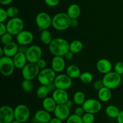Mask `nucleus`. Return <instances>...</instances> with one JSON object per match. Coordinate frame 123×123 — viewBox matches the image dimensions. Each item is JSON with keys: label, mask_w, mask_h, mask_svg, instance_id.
<instances>
[{"label": "nucleus", "mask_w": 123, "mask_h": 123, "mask_svg": "<svg viewBox=\"0 0 123 123\" xmlns=\"http://www.w3.org/2000/svg\"><path fill=\"white\" fill-rule=\"evenodd\" d=\"M73 103H74V102H72V100L68 99V100L66 102V103H65V104H66V105L68 107V108H71L73 106Z\"/></svg>", "instance_id": "nucleus-51"}, {"label": "nucleus", "mask_w": 123, "mask_h": 123, "mask_svg": "<svg viewBox=\"0 0 123 123\" xmlns=\"http://www.w3.org/2000/svg\"><path fill=\"white\" fill-rule=\"evenodd\" d=\"M85 113V111H84V108H83V107L82 106H79L76 108L75 109H74V114L77 115H79V116L82 117Z\"/></svg>", "instance_id": "nucleus-42"}, {"label": "nucleus", "mask_w": 123, "mask_h": 123, "mask_svg": "<svg viewBox=\"0 0 123 123\" xmlns=\"http://www.w3.org/2000/svg\"><path fill=\"white\" fill-rule=\"evenodd\" d=\"M19 44L17 42L12 41L10 43L3 46L4 52L5 56L13 58L19 52Z\"/></svg>", "instance_id": "nucleus-19"}, {"label": "nucleus", "mask_w": 123, "mask_h": 123, "mask_svg": "<svg viewBox=\"0 0 123 123\" xmlns=\"http://www.w3.org/2000/svg\"><path fill=\"white\" fill-rule=\"evenodd\" d=\"M62 120H61L60 119L56 117H54L50 119V120L48 123H62Z\"/></svg>", "instance_id": "nucleus-49"}, {"label": "nucleus", "mask_w": 123, "mask_h": 123, "mask_svg": "<svg viewBox=\"0 0 123 123\" xmlns=\"http://www.w3.org/2000/svg\"><path fill=\"white\" fill-rule=\"evenodd\" d=\"M25 55L29 62L36 63L40 59L42 58V49L38 45H31L28 48Z\"/></svg>", "instance_id": "nucleus-10"}, {"label": "nucleus", "mask_w": 123, "mask_h": 123, "mask_svg": "<svg viewBox=\"0 0 123 123\" xmlns=\"http://www.w3.org/2000/svg\"><path fill=\"white\" fill-rule=\"evenodd\" d=\"M7 14L9 18H14L17 17V16L19 14V9L18 7H14V6H11L7 8L6 10Z\"/></svg>", "instance_id": "nucleus-33"}, {"label": "nucleus", "mask_w": 123, "mask_h": 123, "mask_svg": "<svg viewBox=\"0 0 123 123\" xmlns=\"http://www.w3.org/2000/svg\"><path fill=\"white\" fill-rule=\"evenodd\" d=\"M11 123H20L19 122V121H17V120H14Z\"/></svg>", "instance_id": "nucleus-53"}, {"label": "nucleus", "mask_w": 123, "mask_h": 123, "mask_svg": "<svg viewBox=\"0 0 123 123\" xmlns=\"http://www.w3.org/2000/svg\"><path fill=\"white\" fill-rule=\"evenodd\" d=\"M114 71L118 74L122 76L123 74V62L118 61L114 66Z\"/></svg>", "instance_id": "nucleus-37"}, {"label": "nucleus", "mask_w": 123, "mask_h": 123, "mask_svg": "<svg viewBox=\"0 0 123 123\" xmlns=\"http://www.w3.org/2000/svg\"><path fill=\"white\" fill-rule=\"evenodd\" d=\"M66 67L64 58L61 56H54L51 61V68L56 73H61Z\"/></svg>", "instance_id": "nucleus-17"}, {"label": "nucleus", "mask_w": 123, "mask_h": 123, "mask_svg": "<svg viewBox=\"0 0 123 123\" xmlns=\"http://www.w3.org/2000/svg\"><path fill=\"white\" fill-rule=\"evenodd\" d=\"M66 74L70 77L72 79H76L79 78L81 74V71L78 66L74 64L69 65L66 70Z\"/></svg>", "instance_id": "nucleus-25"}, {"label": "nucleus", "mask_w": 123, "mask_h": 123, "mask_svg": "<svg viewBox=\"0 0 123 123\" xmlns=\"http://www.w3.org/2000/svg\"><path fill=\"white\" fill-rule=\"evenodd\" d=\"M28 48V47H27V46L19 45V52L25 54V53H26V50H27Z\"/></svg>", "instance_id": "nucleus-47"}, {"label": "nucleus", "mask_w": 123, "mask_h": 123, "mask_svg": "<svg viewBox=\"0 0 123 123\" xmlns=\"http://www.w3.org/2000/svg\"><path fill=\"white\" fill-rule=\"evenodd\" d=\"M103 86H104V84H103V80H96L93 83V84H92V87H93V88L95 90H97V91H98L101 88H102Z\"/></svg>", "instance_id": "nucleus-39"}, {"label": "nucleus", "mask_w": 123, "mask_h": 123, "mask_svg": "<svg viewBox=\"0 0 123 123\" xmlns=\"http://www.w3.org/2000/svg\"><path fill=\"white\" fill-rule=\"evenodd\" d=\"M16 40L19 45L28 46L33 42L34 35L31 31L23 30L17 35Z\"/></svg>", "instance_id": "nucleus-14"}, {"label": "nucleus", "mask_w": 123, "mask_h": 123, "mask_svg": "<svg viewBox=\"0 0 123 123\" xmlns=\"http://www.w3.org/2000/svg\"><path fill=\"white\" fill-rule=\"evenodd\" d=\"M49 93V91H48L47 86L46 85H42L37 89V91H36L37 97L40 99L43 100L48 97V95Z\"/></svg>", "instance_id": "nucleus-30"}, {"label": "nucleus", "mask_w": 123, "mask_h": 123, "mask_svg": "<svg viewBox=\"0 0 123 123\" xmlns=\"http://www.w3.org/2000/svg\"><path fill=\"white\" fill-rule=\"evenodd\" d=\"M56 76V72L52 68H45L40 71L37 79L41 85H48L54 82Z\"/></svg>", "instance_id": "nucleus-6"}, {"label": "nucleus", "mask_w": 123, "mask_h": 123, "mask_svg": "<svg viewBox=\"0 0 123 123\" xmlns=\"http://www.w3.org/2000/svg\"><path fill=\"white\" fill-rule=\"evenodd\" d=\"M74 103L78 106H82L86 100L85 94L82 91H76L73 95V97Z\"/></svg>", "instance_id": "nucleus-29"}, {"label": "nucleus", "mask_w": 123, "mask_h": 123, "mask_svg": "<svg viewBox=\"0 0 123 123\" xmlns=\"http://www.w3.org/2000/svg\"><path fill=\"white\" fill-rule=\"evenodd\" d=\"M121 111L114 105H109L105 109L106 115L111 118H117Z\"/></svg>", "instance_id": "nucleus-28"}, {"label": "nucleus", "mask_w": 123, "mask_h": 123, "mask_svg": "<svg viewBox=\"0 0 123 123\" xmlns=\"http://www.w3.org/2000/svg\"><path fill=\"white\" fill-rule=\"evenodd\" d=\"M70 20L71 19L67 13L61 12L52 18V26L57 31H65L70 26Z\"/></svg>", "instance_id": "nucleus-2"}, {"label": "nucleus", "mask_w": 123, "mask_h": 123, "mask_svg": "<svg viewBox=\"0 0 123 123\" xmlns=\"http://www.w3.org/2000/svg\"><path fill=\"white\" fill-rule=\"evenodd\" d=\"M73 52H72L71 51H68V52H67V53H66V54H65L64 55V58H65L66 59V60H72V59H73Z\"/></svg>", "instance_id": "nucleus-45"}, {"label": "nucleus", "mask_w": 123, "mask_h": 123, "mask_svg": "<svg viewBox=\"0 0 123 123\" xmlns=\"http://www.w3.org/2000/svg\"><path fill=\"white\" fill-rule=\"evenodd\" d=\"M21 86L22 90L26 92H32L34 89V84L32 80L24 79L21 84Z\"/></svg>", "instance_id": "nucleus-32"}, {"label": "nucleus", "mask_w": 123, "mask_h": 123, "mask_svg": "<svg viewBox=\"0 0 123 123\" xmlns=\"http://www.w3.org/2000/svg\"><path fill=\"white\" fill-rule=\"evenodd\" d=\"M66 123H84L82 117L76 115L75 114H72L66 120Z\"/></svg>", "instance_id": "nucleus-34"}, {"label": "nucleus", "mask_w": 123, "mask_h": 123, "mask_svg": "<svg viewBox=\"0 0 123 123\" xmlns=\"http://www.w3.org/2000/svg\"><path fill=\"white\" fill-rule=\"evenodd\" d=\"M122 79H123V74H122Z\"/></svg>", "instance_id": "nucleus-54"}, {"label": "nucleus", "mask_w": 123, "mask_h": 123, "mask_svg": "<svg viewBox=\"0 0 123 123\" xmlns=\"http://www.w3.org/2000/svg\"><path fill=\"white\" fill-rule=\"evenodd\" d=\"M42 106L44 110L49 112H53L57 106V103L55 102L52 97H47L43 100Z\"/></svg>", "instance_id": "nucleus-22"}, {"label": "nucleus", "mask_w": 123, "mask_h": 123, "mask_svg": "<svg viewBox=\"0 0 123 123\" xmlns=\"http://www.w3.org/2000/svg\"><path fill=\"white\" fill-rule=\"evenodd\" d=\"M52 40V36L49 30H44L41 31L40 40L43 44L49 46Z\"/></svg>", "instance_id": "nucleus-27"}, {"label": "nucleus", "mask_w": 123, "mask_h": 123, "mask_svg": "<svg viewBox=\"0 0 123 123\" xmlns=\"http://www.w3.org/2000/svg\"><path fill=\"white\" fill-rule=\"evenodd\" d=\"M46 4L50 7L57 6L60 2V0H44Z\"/></svg>", "instance_id": "nucleus-40"}, {"label": "nucleus", "mask_w": 123, "mask_h": 123, "mask_svg": "<svg viewBox=\"0 0 123 123\" xmlns=\"http://www.w3.org/2000/svg\"><path fill=\"white\" fill-rule=\"evenodd\" d=\"M117 120L118 123H123V110L120 111V114L118 116Z\"/></svg>", "instance_id": "nucleus-48"}, {"label": "nucleus", "mask_w": 123, "mask_h": 123, "mask_svg": "<svg viewBox=\"0 0 123 123\" xmlns=\"http://www.w3.org/2000/svg\"><path fill=\"white\" fill-rule=\"evenodd\" d=\"M14 120V109L8 105L0 108V123H11Z\"/></svg>", "instance_id": "nucleus-13"}, {"label": "nucleus", "mask_w": 123, "mask_h": 123, "mask_svg": "<svg viewBox=\"0 0 123 123\" xmlns=\"http://www.w3.org/2000/svg\"><path fill=\"white\" fill-rule=\"evenodd\" d=\"M56 88L67 90L72 85V79L67 74H60L57 75L54 80Z\"/></svg>", "instance_id": "nucleus-12"}, {"label": "nucleus", "mask_w": 123, "mask_h": 123, "mask_svg": "<svg viewBox=\"0 0 123 123\" xmlns=\"http://www.w3.org/2000/svg\"><path fill=\"white\" fill-rule=\"evenodd\" d=\"M46 86H47V88H48V91H49V92H53L56 89V87L54 82L51 83V84H49L48 85H46Z\"/></svg>", "instance_id": "nucleus-44"}, {"label": "nucleus", "mask_w": 123, "mask_h": 123, "mask_svg": "<svg viewBox=\"0 0 123 123\" xmlns=\"http://www.w3.org/2000/svg\"><path fill=\"white\" fill-rule=\"evenodd\" d=\"M12 58L15 67L18 69H22L27 64V58L24 53L18 52Z\"/></svg>", "instance_id": "nucleus-20"}, {"label": "nucleus", "mask_w": 123, "mask_h": 123, "mask_svg": "<svg viewBox=\"0 0 123 123\" xmlns=\"http://www.w3.org/2000/svg\"><path fill=\"white\" fill-rule=\"evenodd\" d=\"M70 108H68L66 104L57 105L54 113L55 117L60 119L62 121L67 120L70 115Z\"/></svg>", "instance_id": "nucleus-15"}, {"label": "nucleus", "mask_w": 123, "mask_h": 123, "mask_svg": "<svg viewBox=\"0 0 123 123\" xmlns=\"http://www.w3.org/2000/svg\"><path fill=\"white\" fill-rule=\"evenodd\" d=\"M81 10L80 7L76 4H72L68 7L67 13L71 19H78L80 15Z\"/></svg>", "instance_id": "nucleus-24"}, {"label": "nucleus", "mask_w": 123, "mask_h": 123, "mask_svg": "<svg viewBox=\"0 0 123 123\" xmlns=\"http://www.w3.org/2000/svg\"><path fill=\"white\" fill-rule=\"evenodd\" d=\"M49 52L54 56H64L69 51V43L62 38H53L49 45Z\"/></svg>", "instance_id": "nucleus-1"}, {"label": "nucleus", "mask_w": 123, "mask_h": 123, "mask_svg": "<svg viewBox=\"0 0 123 123\" xmlns=\"http://www.w3.org/2000/svg\"><path fill=\"white\" fill-rule=\"evenodd\" d=\"M13 0H0V4L3 6H8L13 2Z\"/></svg>", "instance_id": "nucleus-50"}, {"label": "nucleus", "mask_w": 123, "mask_h": 123, "mask_svg": "<svg viewBox=\"0 0 123 123\" xmlns=\"http://www.w3.org/2000/svg\"><path fill=\"white\" fill-rule=\"evenodd\" d=\"M52 18L46 12H40L36 16V24L41 31L48 30L52 26Z\"/></svg>", "instance_id": "nucleus-9"}, {"label": "nucleus", "mask_w": 123, "mask_h": 123, "mask_svg": "<svg viewBox=\"0 0 123 123\" xmlns=\"http://www.w3.org/2000/svg\"><path fill=\"white\" fill-rule=\"evenodd\" d=\"M7 32V29L6 24L4 23H0V36L4 34Z\"/></svg>", "instance_id": "nucleus-43"}, {"label": "nucleus", "mask_w": 123, "mask_h": 123, "mask_svg": "<svg viewBox=\"0 0 123 123\" xmlns=\"http://www.w3.org/2000/svg\"><path fill=\"white\" fill-rule=\"evenodd\" d=\"M40 71L39 67L36 63L28 62L22 69V76L24 79L32 80L37 78Z\"/></svg>", "instance_id": "nucleus-7"}, {"label": "nucleus", "mask_w": 123, "mask_h": 123, "mask_svg": "<svg viewBox=\"0 0 123 123\" xmlns=\"http://www.w3.org/2000/svg\"><path fill=\"white\" fill-rule=\"evenodd\" d=\"M96 68L100 73L105 74L111 72L112 66L109 60L102 58L100 59L96 63Z\"/></svg>", "instance_id": "nucleus-18"}, {"label": "nucleus", "mask_w": 123, "mask_h": 123, "mask_svg": "<svg viewBox=\"0 0 123 123\" xmlns=\"http://www.w3.org/2000/svg\"><path fill=\"white\" fill-rule=\"evenodd\" d=\"M5 56L4 55V50L2 47H1L0 48V58L2 57V56Z\"/></svg>", "instance_id": "nucleus-52"}, {"label": "nucleus", "mask_w": 123, "mask_h": 123, "mask_svg": "<svg viewBox=\"0 0 123 123\" xmlns=\"http://www.w3.org/2000/svg\"><path fill=\"white\" fill-rule=\"evenodd\" d=\"M93 75L90 72H85L81 73L79 77V79L82 83L85 84H88L91 83L93 80Z\"/></svg>", "instance_id": "nucleus-31"}, {"label": "nucleus", "mask_w": 123, "mask_h": 123, "mask_svg": "<svg viewBox=\"0 0 123 123\" xmlns=\"http://www.w3.org/2000/svg\"><path fill=\"white\" fill-rule=\"evenodd\" d=\"M36 64H37V66L39 67L40 69H44V68H46L47 62L44 59L41 58L36 62Z\"/></svg>", "instance_id": "nucleus-41"}, {"label": "nucleus", "mask_w": 123, "mask_h": 123, "mask_svg": "<svg viewBox=\"0 0 123 123\" xmlns=\"http://www.w3.org/2000/svg\"><path fill=\"white\" fill-rule=\"evenodd\" d=\"M50 113L44 109L38 110L35 113L34 119L39 123H48L52 118Z\"/></svg>", "instance_id": "nucleus-21"}, {"label": "nucleus", "mask_w": 123, "mask_h": 123, "mask_svg": "<svg viewBox=\"0 0 123 123\" xmlns=\"http://www.w3.org/2000/svg\"><path fill=\"white\" fill-rule=\"evenodd\" d=\"M112 97L111 90L103 86L98 91V98L100 102H108Z\"/></svg>", "instance_id": "nucleus-23"}, {"label": "nucleus", "mask_w": 123, "mask_h": 123, "mask_svg": "<svg viewBox=\"0 0 123 123\" xmlns=\"http://www.w3.org/2000/svg\"><path fill=\"white\" fill-rule=\"evenodd\" d=\"M7 32L13 36H17L19 32L24 30V22L21 18L16 17L10 18L6 23Z\"/></svg>", "instance_id": "nucleus-5"}, {"label": "nucleus", "mask_w": 123, "mask_h": 123, "mask_svg": "<svg viewBox=\"0 0 123 123\" xmlns=\"http://www.w3.org/2000/svg\"><path fill=\"white\" fill-rule=\"evenodd\" d=\"M78 25V19H72L70 20V26L72 28H76Z\"/></svg>", "instance_id": "nucleus-46"}, {"label": "nucleus", "mask_w": 123, "mask_h": 123, "mask_svg": "<svg viewBox=\"0 0 123 123\" xmlns=\"http://www.w3.org/2000/svg\"><path fill=\"white\" fill-rule=\"evenodd\" d=\"M14 120L20 123H24L28 120L30 117V110L24 104L18 105L14 109Z\"/></svg>", "instance_id": "nucleus-8"}, {"label": "nucleus", "mask_w": 123, "mask_h": 123, "mask_svg": "<svg viewBox=\"0 0 123 123\" xmlns=\"http://www.w3.org/2000/svg\"><path fill=\"white\" fill-rule=\"evenodd\" d=\"M82 119L84 123H93L95 121L94 114L85 112L82 116Z\"/></svg>", "instance_id": "nucleus-35"}, {"label": "nucleus", "mask_w": 123, "mask_h": 123, "mask_svg": "<svg viewBox=\"0 0 123 123\" xmlns=\"http://www.w3.org/2000/svg\"><path fill=\"white\" fill-rule=\"evenodd\" d=\"M13 58L7 56L0 58V72L6 77L10 76L14 73L15 69Z\"/></svg>", "instance_id": "nucleus-4"}, {"label": "nucleus", "mask_w": 123, "mask_h": 123, "mask_svg": "<svg viewBox=\"0 0 123 123\" xmlns=\"http://www.w3.org/2000/svg\"><path fill=\"white\" fill-rule=\"evenodd\" d=\"M83 49V43L79 40H74L69 43V50L73 54H78Z\"/></svg>", "instance_id": "nucleus-26"}, {"label": "nucleus", "mask_w": 123, "mask_h": 123, "mask_svg": "<svg viewBox=\"0 0 123 123\" xmlns=\"http://www.w3.org/2000/svg\"><path fill=\"white\" fill-rule=\"evenodd\" d=\"M13 35L8 33V32L5 33L4 34L1 36V42L3 45L7 44L8 43H10L12 42L13 40Z\"/></svg>", "instance_id": "nucleus-36"}, {"label": "nucleus", "mask_w": 123, "mask_h": 123, "mask_svg": "<svg viewBox=\"0 0 123 123\" xmlns=\"http://www.w3.org/2000/svg\"><path fill=\"white\" fill-rule=\"evenodd\" d=\"M8 16L6 10L4 8H0V23H4L7 20Z\"/></svg>", "instance_id": "nucleus-38"}, {"label": "nucleus", "mask_w": 123, "mask_h": 123, "mask_svg": "<svg viewBox=\"0 0 123 123\" xmlns=\"http://www.w3.org/2000/svg\"><path fill=\"white\" fill-rule=\"evenodd\" d=\"M85 112L96 114L102 110V106L100 101H98L94 98L86 99L84 104L82 105Z\"/></svg>", "instance_id": "nucleus-11"}, {"label": "nucleus", "mask_w": 123, "mask_h": 123, "mask_svg": "<svg viewBox=\"0 0 123 123\" xmlns=\"http://www.w3.org/2000/svg\"><path fill=\"white\" fill-rule=\"evenodd\" d=\"M52 97L57 105L65 104L68 100V94L66 90L56 88L52 92Z\"/></svg>", "instance_id": "nucleus-16"}, {"label": "nucleus", "mask_w": 123, "mask_h": 123, "mask_svg": "<svg viewBox=\"0 0 123 123\" xmlns=\"http://www.w3.org/2000/svg\"><path fill=\"white\" fill-rule=\"evenodd\" d=\"M122 80V76L118 74L115 71H111L105 74L102 79L104 86L111 90L118 87Z\"/></svg>", "instance_id": "nucleus-3"}]
</instances>
